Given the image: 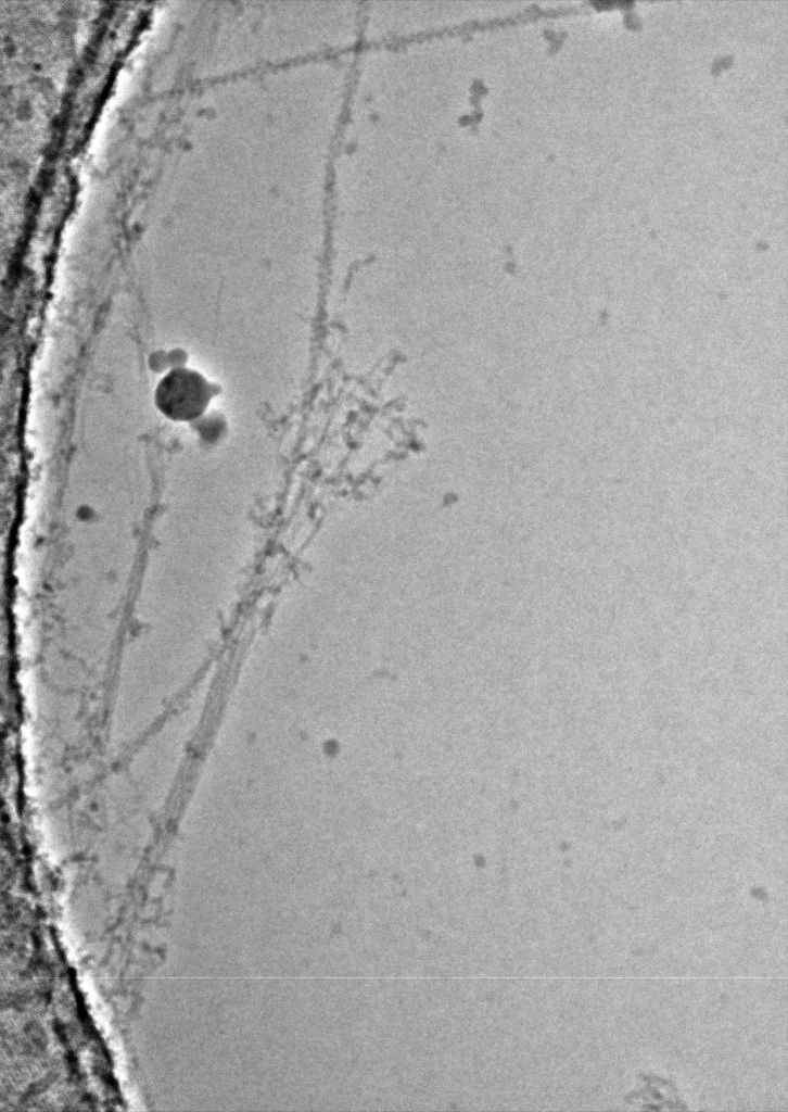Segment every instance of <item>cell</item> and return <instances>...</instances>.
<instances>
[{
    "instance_id": "obj_1",
    "label": "cell",
    "mask_w": 788,
    "mask_h": 1112,
    "mask_svg": "<svg viewBox=\"0 0 788 1112\" xmlns=\"http://www.w3.org/2000/svg\"><path fill=\"white\" fill-rule=\"evenodd\" d=\"M213 396V387L198 371L175 367L166 372L154 390V405L173 421H191L200 417Z\"/></svg>"
}]
</instances>
